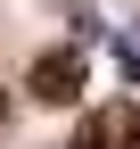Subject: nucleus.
Here are the masks:
<instances>
[{"label": "nucleus", "instance_id": "nucleus-2", "mask_svg": "<svg viewBox=\"0 0 140 149\" xmlns=\"http://www.w3.org/2000/svg\"><path fill=\"white\" fill-rule=\"evenodd\" d=\"M124 133H132V149H140V124H124Z\"/></svg>", "mask_w": 140, "mask_h": 149}, {"label": "nucleus", "instance_id": "nucleus-1", "mask_svg": "<svg viewBox=\"0 0 140 149\" xmlns=\"http://www.w3.org/2000/svg\"><path fill=\"white\" fill-rule=\"evenodd\" d=\"M82 74L91 66H82V50L66 42V50H41V58L25 66V91H33V108H74L82 100Z\"/></svg>", "mask_w": 140, "mask_h": 149}]
</instances>
